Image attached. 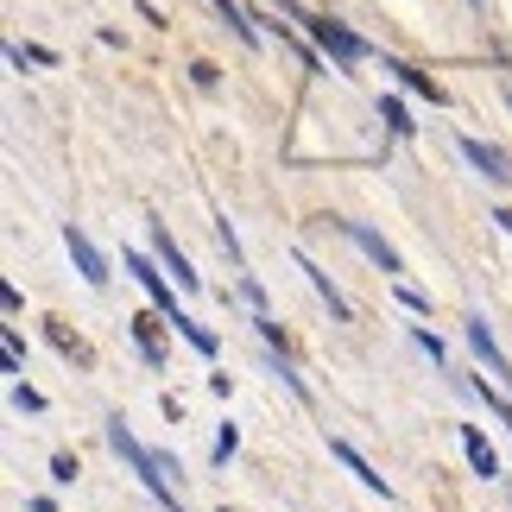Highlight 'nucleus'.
Instances as JSON below:
<instances>
[{"mask_svg": "<svg viewBox=\"0 0 512 512\" xmlns=\"http://www.w3.org/2000/svg\"><path fill=\"white\" fill-rule=\"evenodd\" d=\"M108 443H114V456H121V462L133 468V475H140V487H146V494L159 500L165 512H184V506H177V487L165 481L171 468H165L159 456H152V449H140V443H133V430H127V418H108Z\"/></svg>", "mask_w": 512, "mask_h": 512, "instance_id": "obj_1", "label": "nucleus"}, {"mask_svg": "<svg viewBox=\"0 0 512 512\" xmlns=\"http://www.w3.org/2000/svg\"><path fill=\"white\" fill-rule=\"evenodd\" d=\"M272 7H279V13H291V19H304V32L317 38V45H323L329 57H336L342 70H348V64H361V57H367V45H361V38H354V32L342 26V19H329V13H304L298 0H272Z\"/></svg>", "mask_w": 512, "mask_h": 512, "instance_id": "obj_2", "label": "nucleus"}, {"mask_svg": "<svg viewBox=\"0 0 512 512\" xmlns=\"http://www.w3.org/2000/svg\"><path fill=\"white\" fill-rule=\"evenodd\" d=\"M127 272H133V279H140V285L152 291V304H159V317H165V323H177V317H184V310H177V291H171V279H165V272L146 260V253H127Z\"/></svg>", "mask_w": 512, "mask_h": 512, "instance_id": "obj_3", "label": "nucleus"}, {"mask_svg": "<svg viewBox=\"0 0 512 512\" xmlns=\"http://www.w3.org/2000/svg\"><path fill=\"white\" fill-rule=\"evenodd\" d=\"M64 247H70V260H76V272H83V279L89 285H108V260H102V253H95V241H89V234L83 228H64Z\"/></svg>", "mask_w": 512, "mask_h": 512, "instance_id": "obj_4", "label": "nucleus"}, {"mask_svg": "<svg viewBox=\"0 0 512 512\" xmlns=\"http://www.w3.org/2000/svg\"><path fill=\"white\" fill-rule=\"evenodd\" d=\"M342 234H348V241L361 247V253H367V260L380 266V272H392V279H399V272H405V260H399V253H392V247H386V241H380V234H373V228H361V222H342Z\"/></svg>", "mask_w": 512, "mask_h": 512, "instance_id": "obj_5", "label": "nucleus"}, {"mask_svg": "<svg viewBox=\"0 0 512 512\" xmlns=\"http://www.w3.org/2000/svg\"><path fill=\"white\" fill-rule=\"evenodd\" d=\"M329 456H336V462H342V468H348V475L361 481V487H373V494H380V500L392 494V487H386V475H373V462H367V456H361V449H354V443H342V437H329Z\"/></svg>", "mask_w": 512, "mask_h": 512, "instance_id": "obj_6", "label": "nucleus"}, {"mask_svg": "<svg viewBox=\"0 0 512 512\" xmlns=\"http://www.w3.org/2000/svg\"><path fill=\"white\" fill-rule=\"evenodd\" d=\"M462 159L475 165V171L487 177V184H506V177H512V165H506V152H500V146H487V140H462Z\"/></svg>", "mask_w": 512, "mask_h": 512, "instance_id": "obj_7", "label": "nucleus"}, {"mask_svg": "<svg viewBox=\"0 0 512 512\" xmlns=\"http://www.w3.org/2000/svg\"><path fill=\"white\" fill-rule=\"evenodd\" d=\"M468 348L481 354V367H487V373H500V386H512V361L494 348V336H487V323H481V317H468Z\"/></svg>", "mask_w": 512, "mask_h": 512, "instance_id": "obj_8", "label": "nucleus"}, {"mask_svg": "<svg viewBox=\"0 0 512 512\" xmlns=\"http://www.w3.org/2000/svg\"><path fill=\"white\" fill-rule=\"evenodd\" d=\"M152 241H159V260H165V272H171L177 285H184V291H196V285H203V279H196V266L184 260V253H177V241H171L165 228H152Z\"/></svg>", "mask_w": 512, "mask_h": 512, "instance_id": "obj_9", "label": "nucleus"}, {"mask_svg": "<svg viewBox=\"0 0 512 512\" xmlns=\"http://www.w3.org/2000/svg\"><path fill=\"white\" fill-rule=\"evenodd\" d=\"M127 323H133V342H140L146 367H165V348H159V317H152V310H140V317H127Z\"/></svg>", "mask_w": 512, "mask_h": 512, "instance_id": "obj_10", "label": "nucleus"}, {"mask_svg": "<svg viewBox=\"0 0 512 512\" xmlns=\"http://www.w3.org/2000/svg\"><path fill=\"white\" fill-rule=\"evenodd\" d=\"M462 449H468V462H475V475H481V481H487V475H500V456L487 449V437H481L475 424H462Z\"/></svg>", "mask_w": 512, "mask_h": 512, "instance_id": "obj_11", "label": "nucleus"}, {"mask_svg": "<svg viewBox=\"0 0 512 512\" xmlns=\"http://www.w3.org/2000/svg\"><path fill=\"white\" fill-rule=\"evenodd\" d=\"M386 70H392V76H399V83H405L411 95H424V102H443V89H437V83H430V76H424V70H411V64H392V57H386Z\"/></svg>", "mask_w": 512, "mask_h": 512, "instance_id": "obj_12", "label": "nucleus"}, {"mask_svg": "<svg viewBox=\"0 0 512 512\" xmlns=\"http://www.w3.org/2000/svg\"><path fill=\"white\" fill-rule=\"evenodd\" d=\"M298 272H310V285H317L323 298H329V317H336V323H348V298H342L336 285H329V272H317V266H310V260H298Z\"/></svg>", "mask_w": 512, "mask_h": 512, "instance_id": "obj_13", "label": "nucleus"}, {"mask_svg": "<svg viewBox=\"0 0 512 512\" xmlns=\"http://www.w3.org/2000/svg\"><path fill=\"white\" fill-rule=\"evenodd\" d=\"M215 13H222L228 26L241 32V45H260V32H253V19H247V7H241V0H215Z\"/></svg>", "mask_w": 512, "mask_h": 512, "instance_id": "obj_14", "label": "nucleus"}, {"mask_svg": "<svg viewBox=\"0 0 512 512\" xmlns=\"http://www.w3.org/2000/svg\"><path fill=\"white\" fill-rule=\"evenodd\" d=\"M177 336H184V342H190L196 354H215V336H209V329L190 317V310H184V317H177Z\"/></svg>", "mask_w": 512, "mask_h": 512, "instance_id": "obj_15", "label": "nucleus"}, {"mask_svg": "<svg viewBox=\"0 0 512 512\" xmlns=\"http://www.w3.org/2000/svg\"><path fill=\"white\" fill-rule=\"evenodd\" d=\"M51 342H57V348H64V354H70V361H83V367H89V348H83V342H76V336H70V329H64V323H51Z\"/></svg>", "mask_w": 512, "mask_h": 512, "instance_id": "obj_16", "label": "nucleus"}, {"mask_svg": "<svg viewBox=\"0 0 512 512\" xmlns=\"http://www.w3.org/2000/svg\"><path fill=\"white\" fill-rule=\"evenodd\" d=\"M380 121H386L392 133H411V121H405V102H399V95H386V102H380Z\"/></svg>", "mask_w": 512, "mask_h": 512, "instance_id": "obj_17", "label": "nucleus"}, {"mask_svg": "<svg viewBox=\"0 0 512 512\" xmlns=\"http://www.w3.org/2000/svg\"><path fill=\"white\" fill-rule=\"evenodd\" d=\"M234 449H241V430H234V424H222V437H215V462H228Z\"/></svg>", "mask_w": 512, "mask_h": 512, "instance_id": "obj_18", "label": "nucleus"}, {"mask_svg": "<svg viewBox=\"0 0 512 512\" xmlns=\"http://www.w3.org/2000/svg\"><path fill=\"white\" fill-rule=\"evenodd\" d=\"M13 405H19V411H45V399H38V392H32L26 380H19V386H13Z\"/></svg>", "mask_w": 512, "mask_h": 512, "instance_id": "obj_19", "label": "nucleus"}, {"mask_svg": "<svg viewBox=\"0 0 512 512\" xmlns=\"http://www.w3.org/2000/svg\"><path fill=\"white\" fill-rule=\"evenodd\" d=\"M51 481H57V487H70V481H76V462H70V456H57V462H51Z\"/></svg>", "mask_w": 512, "mask_h": 512, "instance_id": "obj_20", "label": "nucleus"}, {"mask_svg": "<svg viewBox=\"0 0 512 512\" xmlns=\"http://www.w3.org/2000/svg\"><path fill=\"white\" fill-rule=\"evenodd\" d=\"M411 336H418V348L430 354V361H443V342H437V336H430V329H411Z\"/></svg>", "mask_w": 512, "mask_h": 512, "instance_id": "obj_21", "label": "nucleus"}, {"mask_svg": "<svg viewBox=\"0 0 512 512\" xmlns=\"http://www.w3.org/2000/svg\"><path fill=\"white\" fill-rule=\"evenodd\" d=\"M399 304L405 310H430V298H424V291H411V285H399Z\"/></svg>", "mask_w": 512, "mask_h": 512, "instance_id": "obj_22", "label": "nucleus"}, {"mask_svg": "<svg viewBox=\"0 0 512 512\" xmlns=\"http://www.w3.org/2000/svg\"><path fill=\"white\" fill-rule=\"evenodd\" d=\"M494 222H500V228H506V234H512V209H494Z\"/></svg>", "mask_w": 512, "mask_h": 512, "instance_id": "obj_23", "label": "nucleus"}]
</instances>
